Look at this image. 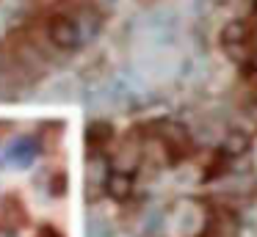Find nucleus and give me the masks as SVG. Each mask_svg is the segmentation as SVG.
Here are the masks:
<instances>
[{"label": "nucleus", "instance_id": "nucleus-1", "mask_svg": "<svg viewBox=\"0 0 257 237\" xmlns=\"http://www.w3.org/2000/svg\"><path fill=\"white\" fill-rule=\"evenodd\" d=\"M161 143L172 152H185L191 146V132L183 124H163L161 130Z\"/></svg>", "mask_w": 257, "mask_h": 237}, {"label": "nucleus", "instance_id": "nucleus-2", "mask_svg": "<svg viewBox=\"0 0 257 237\" xmlns=\"http://www.w3.org/2000/svg\"><path fill=\"white\" fill-rule=\"evenodd\" d=\"M221 42L227 44V47H232V44H246L249 42V25H246L243 20H229L227 25L221 28Z\"/></svg>", "mask_w": 257, "mask_h": 237}, {"label": "nucleus", "instance_id": "nucleus-3", "mask_svg": "<svg viewBox=\"0 0 257 237\" xmlns=\"http://www.w3.org/2000/svg\"><path fill=\"white\" fill-rule=\"evenodd\" d=\"M249 146H251V138L246 135L243 130H229L227 135H224V143H221V149L227 154H232V157L246 154V152H249Z\"/></svg>", "mask_w": 257, "mask_h": 237}, {"label": "nucleus", "instance_id": "nucleus-4", "mask_svg": "<svg viewBox=\"0 0 257 237\" xmlns=\"http://www.w3.org/2000/svg\"><path fill=\"white\" fill-rule=\"evenodd\" d=\"M108 193H111L113 198H127L130 193H133V179H130V174H124V171L111 174V179H108Z\"/></svg>", "mask_w": 257, "mask_h": 237}, {"label": "nucleus", "instance_id": "nucleus-5", "mask_svg": "<svg viewBox=\"0 0 257 237\" xmlns=\"http://www.w3.org/2000/svg\"><path fill=\"white\" fill-rule=\"evenodd\" d=\"M111 138V130H108V124H91V130H89V141L91 143H97V141H108Z\"/></svg>", "mask_w": 257, "mask_h": 237}, {"label": "nucleus", "instance_id": "nucleus-6", "mask_svg": "<svg viewBox=\"0 0 257 237\" xmlns=\"http://www.w3.org/2000/svg\"><path fill=\"white\" fill-rule=\"evenodd\" d=\"M42 237H61V234H56L53 229H45V231H42Z\"/></svg>", "mask_w": 257, "mask_h": 237}]
</instances>
